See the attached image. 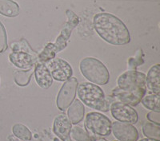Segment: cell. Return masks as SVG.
<instances>
[{"label": "cell", "instance_id": "1", "mask_svg": "<svg viewBox=\"0 0 160 141\" xmlns=\"http://www.w3.org/2000/svg\"><path fill=\"white\" fill-rule=\"evenodd\" d=\"M94 27L101 38L114 45H124L131 42L128 27L118 17L110 13H98L94 17Z\"/></svg>", "mask_w": 160, "mask_h": 141}, {"label": "cell", "instance_id": "2", "mask_svg": "<svg viewBox=\"0 0 160 141\" xmlns=\"http://www.w3.org/2000/svg\"><path fill=\"white\" fill-rule=\"evenodd\" d=\"M79 101L89 108L101 112H108L110 103L102 89L95 84L82 82L77 88Z\"/></svg>", "mask_w": 160, "mask_h": 141}, {"label": "cell", "instance_id": "3", "mask_svg": "<svg viewBox=\"0 0 160 141\" xmlns=\"http://www.w3.org/2000/svg\"><path fill=\"white\" fill-rule=\"evenodd\" d=\"M79 69L82 76L91 83L105 85L109 82L110 73L108 68L97 58H84L80 62Z\"/></svg>", "mask_w": 160, "mask_h": 141}, {"label": "cell", "instance_id": "4", "mask_svg": "<svg viewBox=\"0 0 160 141\" xmlns=\"http://www.w3.org/2000/svg\"><path fill=\"white\" fill-rule=\"evenodd\" d=\"M77 18H78L75 17V19L72 20L71 23H68L65 29H63V31H62L59 37L57 38V41L55 43L48 44L44 48L43 50L41 52V54L38 57V61L40 62H42V63L48 62L49 60L55 58L57 53H59L60 51H62V49H65L66 46H67V44H68V39H69L70 36H71V31L73 30V28L75 27V26L78 23V22H74L73 24L72 22L75 19H77Z\"/></svg>", "mask_w": 160, "mask_h": 141}, {"label": "cell", "instance_id": "5", "mask_svg": "<svg viewBox=\"0 0 160 141\" xmlns=\"http://www.w3.org/2000/svg\"><path fill=\"white\" fill-rule=\"evenodd\" d=\"M85 125L88 132L94 136L104 137L111 133V120L99 112H89L86 116Z\"/></svg>", "mask_w": 160, "mask_h": 141}, {"label": "cell", "instance_id": "6", "mask_svg": "<svg viewBox=\"0 0 160 141\" xmlns=\"http://www.w3.org/2000/svg\"><path fill=\"white\" fill-rule=\"evenodd\" d=\"M118 89L124 92H135L147 89L146 75L143 73L129 70L123 73L117 80Z\"/></svg>", "mask_w": 160, "mask_h": 141}, {"label": "cell", "instance_id": "7", "mask_svg": "<svg viewBox=\"0 0 160 141\" xmlns=\"http://www.w3.org/2000/svg\"><path fill=\"white\" fill-rule=\"evenodd\" d=\"M78 85L76 78L72 77L66 81L62 85L56 98L57 107L60 111L65 112L66 109H68V107L74 101L76 96Z\"/></svg>", "mask_w": 160, "mask_h": 141}, {"label": "cell", "instance_id": "8", "mask_svg": "<svg viewBox=\"0 0 160 141\" xmlns=\"http://www.w3.org/2000/svg\"><path fill=\"white\" fill-rule=\"evenodd\" d=\"M47 67L51 73L53 79L58 82H66L72 77L73 69L67 61L59 58L49 60Z\"/></svg>", "mask_w": 160, "mask_h": 141}, {"label": "cell", "instance_id": "9", "mask_svg": "<svg viewBox=\"0 0 160 141\" xmlns=\"http://www.w3.org/2000/svg\"><path fill=\"white\" fill-rule=\"evenodd\" d=\"M111 115L119 122L134 125L138 120V112L131 106L121 101L115 102L111 106Z\"/></svg>", "mask_w": 160, "mask_h": 141}, {"label": "cell", "instance_id": "10", "mask_svg": "<svg viewBox=\"0 0 160 141\" xmlns=\"http://www.w3.org/2000/svg\"><path fill=\"white\" fill-rule=\"evenodd\" d=\"M111 132L119 141H137L138 132L131 124L123 122H114L111 124Z\"/></svg>", "mask_w": 160, "mask_h": 141}, {"label": "cell", "instance_id": "11", "mask_svg": "<svg viewBox=\"0 0 160 141\" xmlns=\"http://www.w3.org/2000/svg\"><path fill=\"white\" fill-rule=\"evenodd\" d=\"M10 62L19 69H31L37 62V56L33 51L13 49L9 55Z\"/></svg>", "mask_w": 160, "mask_h": 141}, {"label": "cell", "instance_id": "12", "mask_svg": "<svg viewBox=\"0 0 160 141\" xmlns=\"http://www.w3.org/2000/svg\"><path fill=\"white\" fill-rule=\"evenodd\" d=\"M71 129L72 124L65 113L60 114L54 120L53 132L62 141H68L71 139Z\"/></svg>", "mask_w": 160, "mask_h": 141}, {"label": "cell", "instance_id": "13", "mask_svg": "<svg viewBox=\"0 0 160 141\" xmlns=\"http://www.w3.org/2000/svg\"><path fill=\"white\" fill-rule=\"evenodd\" d=\"M146 93H147V89H140L135 92H124L116 88L112 92L113 95L116 96L120 101L130 106L138 105Z\"/></svg>", "mask_w": 160, "mask_h": 141}, {"label": "cell", "instance_id": "14", "mask_svg": "<svg viewBox=\"0 0 160 141\" xmlns=\"http://www.w3.org/2000/svg\"><path fill=\"white\" fill-rule=\"evenodd\" d=\"M35 76V81L39 87L42 89H48L52 85L53 78L51 73L44 63H38L34 70Z\"/></svg>", "mask_w": 160, "mask_h": 141}, {"label": "cell", "instance_id": "15", "mask_svg": "<svg viewBox=\"0 0 160 141\" xmlns=\"http://www.w3.org/2000/svg\"><path fill=\"white\" fill-rule=\"evenodd\" d=\"M146 85L152 93L160 94V65H153L146 76Z\"/></svg>", "mask_w": 160, "mask_h": 141}, {"label": "cell", "instance_id": "16", "mask_svg": "<svg viewBox=\"0 0 160 141\" xmlns=\"http://www.w3.org/2000/svg\"><path fill=\"white\" fill-rule=\"evenodd\" d=\"M85 114V108L79 100H74V101L68 107V116L71 124L77 125L83 120Z\"/></svg>", "mask_w": 160, "mask_h": 141}, {"label": "cell", "instance_id": "17", "mask_svg": "<svg viewBox=\"0 0 160 141\" xmlns=\"http://www.w3.org/2000/svg\"><path fill=\"white\" fill-rule=\"evenodd\" d=\"M20 7L13 0H0V14L3 16L14 18L19 15Z\"/></svg>", "mask_w": 160, "mask_h": 141}, {"label": "cell", "instance_id": "18", "mask_svg": "<svg viewBox=\"0 0 160 141\" xmlns=\"http://www.w3.org/2000/svg\"><path fill=\"white\" fill-rule=\"evenodd\" d=\"M141 103L146 109H150L154 112H160L159 94L151 93L144 96L141 101Z\"/></svg>", "mask_w": 160, "mask_h": 141}, {"label": "cell", "instance_id": "19", "mask_svg": "<svg viewBox=\"0 0 160 141\" xmlns=\"http://www.w3.org/2000/svg\"><path fill=\"white\" fill-rule=\"evenodd\" d=\"M34 73L33 67L28 70H15L14 73V80L17 85L18 86H27L30 83L31 76Z\"/></svg>", "mask_w": 160, "mask_h": 141}, {"label": "cell", "instance_id": "20", "mask_svg": "<svg viewBox=\"0 0 160 141\" xmlns=\"http://www.w3.org/2000/svg\"><path fill=\"white\" fill-rule=\"evenodd\" d=\"M12 132L15 137L23 141H31L32 139V133L30 129L22 124H15L13 125Z\"/></svg>", "mask_w": 160, "mask_h": 141}, {"label": "cell", "instance_id": "21", "mask_svg": "<svg viewBox=\"0 0 160 141\" xmlns=\"http://www.w3.org/2000/svg\"><path fill=\"white\" fill-rule=\"evenodd\" d=\"M142 132L147 138L160 139V126L154 123H147L142 126Z\"/></svg>", "mask_w": 160, "mask_h": 141}, {"label": "cell", "instance_id": "22", "mask_svg": "<svg viewBox=\"0 0 160 141\" xmlns=\"http://www.w3.org/2000/svg\"><path fill=\"white\" fill-rule=\"evenodd\" d=\"M71 135L73 139L76 141H91L89 134L81 127L77 126V125L71 129Z\"/></svg>", "mask_w": 160, "mask_h": 141}, {"label": "cell", "instance_id": "23", "mask_svg": "<svg viewBox=\"0 0 160 141\" xmlns=\"http://www.w3.org/2000/svg\"><path fill=\"white\" fill-rule=\"evenodd\" d=\"M8 49V35L3 24L0 22V54Z\"/></svg>", "mask_w": 160, "mask_h": 141}, {"label": "cell", "instance_id": "24", "mask_svg": "<svg viewBox=\"0 0 160 141\" xmlns=\"http://www.w3.org/2000/svg\"><path fill=\"white\" fill-rule=\"evenodd\" d=\"M147 118L152 123L160 125V112H154V111H152V112L148 113Z\"/></svg>", "mask_w": 160, "mask_h": 141}, {"label": "cell", "instance_id": "25", "mask_svg": "<svg viewBox=\"0 0 160 141\" xmlns=\"http://www.w3.org/2000/svg\"><path fill=\"white\" fill-rule=\"evenodd\" d=\"M139 141H159L158 139H149V138H145V139H140Z\"/></svg>", "mask_w": 160, "mask_h": 141}, {"label": "cell", "instance_id": "26", "mask_svg": "<svg viewBox=\"0 0 160 141\" xmlns=\"http://www.w3.org/2000/svg\"><path fill=\"white\" fill-rule=\"evenodd\" d=\"M99 141H108V140H107V139H100Z\"/></svg>", "mask_w": 160, "mask_h": 141}, {"label": "cell", "instance_id": "27", "mask_svg": "<svg viewBox=\"0 0 160 141\" xmlns=\"http://www.w3.org/2000/svg\"><path fill=\"white\" fill-rule=\"evenodd\" d=\"M68 141H72V140H71V139H69V140H68Z\"/></svg>", "mask_w": 160, "mask_h": 141}, {"label": "cell", "instance_id": "28", "mask_svg": "<svg viewBox=\"0 0 160 141\" xmlns=\"http://www.w3.org/2000/svg\"><path fill=\"white\" fill-rule=\"evenodd\" d=\"M0 82H1V80H0Z\"/></svg>", "mask_w": 160, "mask_h": 141}]
</instances>
